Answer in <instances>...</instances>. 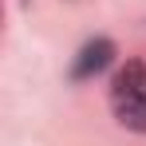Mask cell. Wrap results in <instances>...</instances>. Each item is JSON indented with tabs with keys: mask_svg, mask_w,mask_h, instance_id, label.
I'll list each match as a JSON object with an SVG mask.
<instances>
[{
	"mask_svg": "<svg viewBox=\"0 0 146 146\" xmlns=\"http://www.w3.org/2000/svg\"><path fill=\"white\" fill-rule=\"evenodd\" d=\"M111 115L119 126L146 134V63L142 59H126L115 79H111Z\"/></svg>",
	"mask_w": 146,
	"mask_h": 146,
	"instance_id": "obj_1",
	"label": "cell"
},
{
	"mask_svg": "<svg viewBox=\"0 0 146 146\" xmlns=\"http://www.w3.org/2000/svg\"><path fill=\"white\" fill-rule=\"evenodd\" d=\"M111 59H115V44H111V40H91V44H83L79 55H75L71 79H91V75H99L103 67H111Z\"/></svg>",
	"mask_w": 146,
	"mask_h": 146,
	"instance_id": "obj_2",
	"label": "cell"
}]
</instances>
